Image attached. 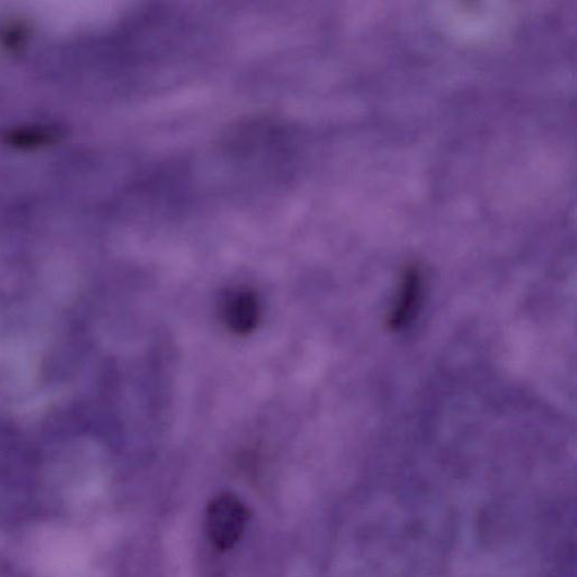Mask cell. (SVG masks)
<instances>
[{"instance_id": "obj_1", "label": "cell", "mask_w": 577, "mask_h": 577, "mask_svg": "<svg viewBox=\"0 0 577 577\" xmlns=\"http://www.w3.org/2000/svg\"><path fill=\"white\" fill-rule=\"evenodd\" d=\"M247 524V507L231 493L218 495L207 508V535L213 547L221 552L230 551L236 547Z\"/></svg>"}, {"instance_id": "obj_2", "label": "cell", "mask_w": 577, "mask_h": 577, "mask_svg": "<svg viewBox=\"0 0 577 577\" xmlns=\"http://www.w3.org/2000/svg\"><path fill=\"white\" fill-rule=\"evenodd\" d=\"M230 329L238 334L253 331L259 322L260 307L255 295L248 292L232 294L223 307Z\"/></svg>"}, {"instance_id": "obj_3", "label": "cell", "mask_w": 577, "mask_h": 577, "mask_svg": "<svg viewBox=\"0 0 577 577\" xmlns=\"http://www.w3.org/2000/svg\"><path fill=\"white\" fill-rule=\"evenodd\" d=\"M420 295V275L410 271L404 278L398 300L392 312L391 327L393 329H402L408 322L413 316L414 309H416V305L419 304Z\"/></svg>"}]
</instances>
